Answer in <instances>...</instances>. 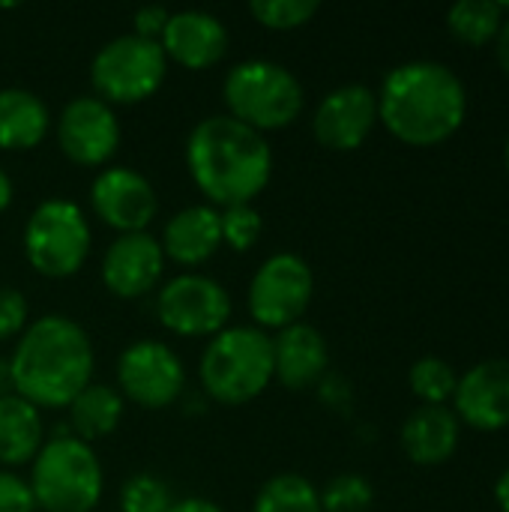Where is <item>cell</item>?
Listing matches in <instances>:
<instances>
[{
	"label": "cell",
	"instance_id": "37",
	"mask_svg": "<svg viewBox=\"0 0 509 512\" xmlns=\"http://www.w3.org/2000/svg\"><path fill=\"white\" fill-rule=\"evenodd\" d=\"M12 198H15V189H12V177L0 168V213L3 210H9V204H12Z\"/></svg>",
	"mask_w": 509,
	"mask_h": 512
},
{
	"label": "cell",
	"instance_id": "29",
	"mask_svg": "<svg viewBox=\"0 0 509 512\" xmlns=\"http://www.w3.org/2000/svg\"><path fill=\"white\" fill-rule=\"evenodd\" d=\"M249 12L270 30H297L318 15V0H252Z\"/></svg>",
	"mask_w": 509,
	"mask_h": 512
},
{
	"label": "cell",
	"instance_id": "27",
	"mask_svg": "<svg viewBox=\"0 0 509 512\" xmlns=\"http://www.w3.org/2000/svg\"><path fill=\"white\" fill-rule=\"evenodd\" d=\"M174 504L171 489L156 474H132L120 489V512H168Z\"/></svg>",
	"mask_w": 509,
	"mask_h": 512
},
{
	"label": "cell",
	"instance_id": "2",
	"mask_svg": "<svg viewBox=\"0 0 509 512\" xmlns=\"http://www.w3.org/2000/svg\"><path fill=\"white\" fill-rule=\"evenodd\" d=\"M186 168L210 207L252 204L270 183L273 150L267 138L231 114H210L186 138Z\"/></svg>",
	"mask_w": 509,
	"mask_h": 512
},
{
	"label": "cell",
	"instance_id": "35",
	"mask_svg": "<svg viewBox=\"0 0 509 512\" xmlns=\"http://www.w3.org/2000/svg\"><path fill=\"white\" fill-rule=\"evenodd\" d=\"M495 54H498V63L501 69L509 75V18H504L498 36H495Z\"/></svg>",
	"mask_w": 509,
	"mask_h": 512
},
{
	"label": "cell",
	"instance_id": "31",
	"mask_svg": "<svg viewBox=\"0 0 509 512\" xmlns=\"http://www.w3.org/2000/svg\"><path fill=\"white\" fill-rule=\"evenodd\" d=\"M27 312H30L27 297L21 291H15V288L0 285V342L15 339V336L24 333Z\"/></svg>",
	"mask_w": 509,
	"mask_h": 512
},
{
	"label": "cell",
	"instance_id": "26",
	"mask_svg": "<svg viewBox=\"0 0 509 512\" xmlns=\"http://www.w3.org/2000/svg\"><path fill=\"white\" fill-rule=\"evenodd\" d=\"M408 384H411V393L423 405H447L456 393L459 378H456L453 366H447L441 357H423L411 366Z\"/></svg>",
	"mask_w": 509,
	"mask_h": 512
},
{
	"label": "cell",
	"instance_id": "19",
	"mask_svg": "<svg viewBox=\"0 0 509 512\" xmlns=\"http://www.w3.org/2000/svg\"><path fill=\"white\" fill-rule=\"evenodd\" d=\"M159 246L165 252V261L171 258L174 264H180L186 270L210 261L222 246L219 210L210 204H189V207L177 210L165 222Z\"/></svg>",
	"mask_w": 509,
	"mask_h": 512
},
{
	"label": "cell",
	"instance_id": "7",
	"mask_svg": "<svg viewBox=\"0 0 509 512\" xmlns=\"http://www.w3.org/2000/svg\"><path fill=\"white\" fill-rule=\"evenodd\" d=\"M93 234L84 210L69 198L42 201L24 225L27 264L48 279L75 276L90 258Z\"/></svg>",
	"mask_w": 509,
	"mask_h": 512
},
{
	"label": "cell",
	"instance_id": "21",
	"mask_svg": "<svg viewBox=\"0 0 509 512\" xmlns=\"http://www.w3.org/2000/svg\"><path fill=\"white\" fill-rule=\"evenodd\" d=\"M51 129L48 105L27 87L0 90V150H33Z\"/></svg>",
	"mask_w": 509,
	"mask_h": 512
},
{
	"label": "cell",
	"instance_id": "5",
	"mask_svg": "<svg viewBox=\"0 0 509 512\" xmlns=\"http://www.w3.org/2000/svg\"><path fill=\"white\" fill-rule=\"evenodd\" d=\"M30 495L45 512H90L105 489L93 447L75 435H54L30 462Z\"/></svg>",
	"mask_w": 509,
	"mask_h": 512
},
{
	"label": "cell",
	"instance_id": "18",
	"mask_svg": "<svg viewBox=\"0 0 509 512\" xmlns=\"http://www.w3.org/2000/svg\"><path fill=\"white\" fill-rule=\"evenodd\" d=\"M330 351L324 336L300 321L273 336V378L288 390H309L327 378Z\"/></svg>",
	"mask_w": 509,
	"mask_h": 512
},
{
	"label": "cell",
	"instance_id": "16",
	"mask_svg": "<svg viewBox=\"0 0 509 512\" xmlns=\"http://www.w3.org/2000/svg\"><path fill=\"white\" fill-rule=\"evenodd\" d=\"M453 414L477 432L509 426V360H483L465 372L453 393Z\"/></svg>",
	"mask_w": 509,
	"mask_h": 512
},
{
	"label": "cell",
	"instance_id": "6",
	"mask_svg": "<svg viewBox=\"0 0 509 512\" xmlns=\"http://www.w3.org/2000/svg\"><path fill=\"white\" fill-rule=\"evenodd\" d=\"M222 96L228 114L261 135L291 126L303 114L306 102L300 78L288 66L264 57L231 66L222 84Z\"/></svg>",
	"mask_w": 509,
	"mask_h": 512
},
{
	"label": "cell",
	"instance_id": "1",
	"mask_svg": "<svg viewBox=\"0 0 509 512\" xmlns=\"http://www.w3.org/2000/svg\"><path fill=\"white\" fill-rule=\"evenodd\" d=\"M378 96V120L408 147H438L453 138L468 114L462 78L438 60H408L387 72Z\"/></svg>",
	"mask_w": 509,
	"mask_h": 512
},
{
	"label": "cell",
	"instance_id": "20",
	"mask_svg": "<svg viewBox=\"0 0 509 512\" xmlns=\"http://www.w3.org/2000/svg\"><path fill=\"white\" fill-rule=\"evenodd\" d=\"M462 423L447 405H420L402 426V450L414 465L435 468L456 456Z\"/></svg>",
	"mask_w": 509,
	"mask_h": 512
},
{
	"label": "cell",
	"instance_id": "3",
	"mask_svg": "<svg viewBox=\"0 0 509 512\" xmlns=\"http://www.w3.org/2000/svg\"><path fill=\"white\" fill-rule=\"evenodd\" d=\"M93 342L66 315H45L24 327L9 357L12 393L33 408H69L93 384Z\"/></svg>",
	"mask_w": 509,
	"mask_h": 512
},
{
	"label": "cell",
	"instance_id": "38",
	"mask_svg": "<svg viewBox=\"0 0 509 512\" xmlns=\"http://www.w3.org/2000/svg\"><path fill=\"white\" fill-rule=\"evenodd\" d=\"M12 393V372H9V360L0 357V396Z\"/></svg>",
	"mask_w": 509,
	"mask_h": 512
},
{
	"label": "cell",
	"instance_id": "10",
	"mask_svg": "<svg viewBox=\"0 0 509 512\" xmlns=\"http://www.w3.org/2000/svg\"><path fill=\"white\" fill-rule=\"evenodd\" d=\"M156 315L174 336H216L228 327L231 294L204 273H180L156 294Z\"/></svg>",
	"mask_w": 509,
	"mask_h": 512
},
{
	"label": "cell",
	"instance_id": "15",
	"mask_svg": "<svg viewBox=\"0 0 509 512\" xmlns=\"http://www.w3.org/2000/svg\"><path fill=\"white\" fill-rule=\"evenodd\" d=\"M165 273V252L147 231L117 234L102 255V285L120 300L147 297L159 288Z\"/></svg>",
	"mask_w": 509,
	"mask_h": 512
},
{
	"label": "cell",
	"instance_id": "36",
	"mask_svg": "<svg viewBox=\"0 0 509 512\" xmlns=\"http://www.w3.org/2000/svg\"><path fill=\"white\" fill-rule=\"evenodd\" d=\"M495 504H498L501 512H509V468L498 477V483H495Z\"/></svg>",
	"mask_w": 509,
	"mask_h": 512
},
{
	"label": "cell",
	"instance_id": "17",
	"mask_svg": "<svg viewBox=\"0 0 509 512\" xmlns=\"http://www.w3.org/2000/svg\"><path fill=\"white\" fill-rule=\"evenodd\" d=\"M159 45L171 63L201 72V69L216 66L225 57L228 27L213 12L180 9V12H171L165 30L159 36Z\"/></svg>",
	"mask_w": 509,
	"mask_h": 512
},
{
	"label": "cell",
	"instance_id": "8",
	"mask_svg": "<svg viewBox=\"0 0 509 512\" xmlns=\"http://www.w3.org/2000/svg\"><path fill=\"white\" fill-rule=\"evenodd\" d=\"M168 75V57L156 39L135 33L114 36L90 60V81L108 105H138L150 99Z\"/></svg>",
	"mask_w": 509,
	"mask_h": 512
},
{
	"label": "cell",
	"instance_id": "28",
	"mask_svg": "<svg viewBox=\"0 0 509 512\" xmlns=\"http://www.w3.org/2000/svg\"><path fill=\"white\" fill-rule=\"evenodd\" d=\"M375 501V489L363 474H339L321 492L324 512H366Z\"/></svg>",
	"mask_w": 509,
	"mask_h": 512
},
{
	"label": "cell",
	"instance_id": "14",
	"mask_svg": "<svg viewBox=\"0 0 509 512\" xmlns=\"http://www.w3.org/2000/svg\"><path fill=\"white\" fill-rule=\"evenodd\" d=\"M378 123V96L366 84H342L330 90L312 117V132L318 144L336 153H351L363 147Z\"/></svg>",
	"mask_w": 509,
	"mask_h": 512
},
{
	"label": "cell",
	"instance_id": "33",
	"mask_svg": "<svg viewBox=\"0 0 509 512\" xmlns=\"http://www.w3.org/2000/svg\"><path fill=\"white\" fill-rule=\"evenodd\" d=\"M168 18H171V12H168L165 6H141V9H135V18H132L135 30H132V33L159 42V36H162Z\"/></svg>",
	"mask_w": 509,
	"mask_h": 512
},
{
	"label": "cell",
	"instance_id": "4",
	"mask_svg": "<svg viewBox=\"0 0 509 512\" xmlns=\"http://www.w3.org/2000/svg\"><path fill=\"white\" fill-rule=\"evenodd\" d=\"M204 393L219 405H246L273 381V336L258 327H225L216 333L198 366Z\"/></svg>",
	"mask_w": 509,
	"mask_h": 512
},
{
	"label": "cell",
	"instance_id": "9",
	"mask_svg": "<svg viewBox=\"0 0 509 512\" xmlns=\"http://www.w3.org/2000/svg\"><path fill=\"white\" fill-rule=\"evenodd\" d=\"M315 297V273L306 258L294 252L270 255L249 282V315L258 330H285L300 324Z\"/></svg>",
	"mask_w": 509,
	"mask_h": 512
},
{
	"label": "cell",
	"instance_id": "12",
	"mask_svg": "<svg viewBox=\"0 0 509 512\" xmlns=\"http://www.w3.org/2000/svg\"><path fill=\"white\" fill-rule=\"evenodd\" d=\"M57 144L63 156L81 168L105 165L120 147V120L99 96H75L57 117Z\"/></svg>",
	"mask_w": 509,
	"mask_h": 512
},
{
	"label": "cell",
	"instance_id": "11",
	"mask_svg": "<svg viewBox=\"0 0 509 512\" xmlns=\"http://www.w3.org/2000/svg\"><path fill=\"white\" fill-rule=\"evenodd\" d=\"M117 384L123 399L147 411H162L180 399L186 387V369L165 342L141 339L117 357Z\"/></svg>",
	"mask_w": 509,
	"mask_h": 512
},
{
	"label": "cell",
	"instance_id": "34",
	"mask_svg": "<svg viewBox=\"0 0 509 512\" xmlns=\"http://www.w3.org/2000/svg\"><path fill=\"white\" fill-rule=\"evenodd\" d=\"M168 512H225L219 504H213V501H207V498H180V501H174L171 504V510Z\"/></svg>",
	"mask_w": 509,
	"mask_h": 512
},
{
	"label": "cell",
	"instance_id": "13",
	"mask_svg": "<svg viewBox=\"0 0 509 512\" xmlns=\"http://www.w3.org/2000/svg\"><path fill=\"white\" fill-rule=\"evenodd\" d=\"M90 207L117 234H138L156 219L159 198L141 171L129 165H111L96 174L90 186Z\"/></svg>",
	"mask_w": 509,
	"mask_h": 512
},
{
	"label": "cell",
	"instance_id": "22",
	"mask_svg": "<svg viewBox=\"0 0 509 512\" xmlns=\"http://www.w3.org/2000/svg\"><path fill=\"white\" fill-rule=\"evenodd\" d=\"M42 414L27 399L9 393L0 396V465L18 468L36 459L42 450Z\"/></svg>",
	"mask_w": 509,
	"mask_h": 512
},
{
	"label": "cell",
	"instance_id": "25",
	"mask_svg": "<svg viewBox=\"0 0 509 512\" xmlns=\"http://www.w3.org/2000/svg\"><path fill=\"white\" fill-rule=\"evenodd\" d=\"M252 512H324L321 510V492L303 477V474H276L270 477Z\"/></svg>",
	"mask_w": 509,
	"mask_h": 512
},
{
	"label": "cell",
	"instance_id": "39",
	"mask_svg": "<svg viewBox=\"0 0 509 512\" xmlns=\"http://www.w3.org/2000/svg\"><path fill=\"white\" fill-rule=\"evenodd\" d=\"M504 162H507V171H509V135H507V144H504Z\"/></svg>",
	"mask_w": 509,
	"mask_h": 512
},
{
	"label": "cell",
	"instance_id": "24",
	"mask_svg": "<svg viewBox=\"0 0 509 512\" xmlns=\"http://www.w3.org/2000/svg\"><path fill=\"white\" fill-rule=\"evenodd\" d=\"M501 24H504V12L495 0H462L456 6H450V12H447L450 33L459 42L474 45V48L495 42Z\"/></svg>",
	"mask_w": 509,
	"mask_h": 512
},
{
	"label": "cell",
	"instance_id": "32",
	"mask_svg": "<svg viewBox=\"0 0 509 512\" xmlns=\"http://www.w3.org/2000/svg\"><path fill=\"white\" fill-rule=\"evenodd\" d=\"M33 495L27 480H21L18 474L0 468V512H33Z\"/></svg>",
	"mask_w": 509,
	"mask_h": 512
},
{
	"label": "cell",
	"instance_id": "30",
	"mask_svg": "<svg viewBox=\"0 0 509 512\" xmlns=\"http://www.w3.org/2000/svg\"><path fill=\"white\" fill-rule=\"evenodd\" d=\"M219 225H222V246H231L234 252H249L264 231V219L252 204H234L219 210Z\"/></svg>",
	"mask_w": 509,
	"mask_h": 512
},
{
	"label": "cell",
	"instance_id": "23",
	"mask_svg": "<svg viewBox=\"0 0 509 512\" xmlns=\"http://www.w3.org/2000/svg\"><path fill=\"white\" fill-rule=\"evenodd\" d=\"M69 423L75 438L81 441H96V438H108L120 420H123V396L120 390L108 387V384H87L72 402H69Z\"/></svg>",
	"mask_w": 509,
	"mask_h": 512
}]
</instances>
